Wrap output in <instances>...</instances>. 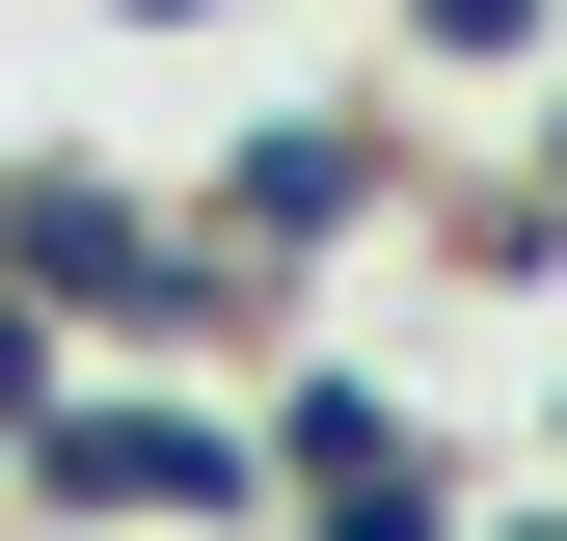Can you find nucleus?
<instances>
[{
	"instance_id": "f257e3e1",
	"label": "nucleus",
	"mask_w": 567,
	"mask_h": 541,
	"mask_svg": "<svg viewBox=\"0 0 567 541\" xmlns=\"http://www.w3.org/2000/svg\"><path fill=\"white\" fill-rule=\"evenodd\" d=\"M0 298H28L82 379H217V353L270 379V325H298L163 163H109V135H0Z\"/></svg>"
},
{
	"instance_id": "f03ea898",
	"label": "nucleus",
	"mask_w": 567,
	"mask_h": 541,
	"mask_svg": "<svg viewBox=\"0 0 567 541\" xmlns=\"http://www.w3.org/2000/svg\"><path fill=\"white\" fill-rule=\"evenodd\" d=\"M405 190H433V109H405V82H270V109H217L189 217L298 298V270H379V244H405Z\"/></svg>"
},
{
	"instance_id": "7ed1b4c3",
	"label": "nucleus",
	"mask_w": 567,
	"mask_h": 541,
	"mask_svg": "<svg viewBox=\"0 0 567 541\" xmlns=\"http://www.w3.org/2000/svg\"><path fill=\"white\" fill-rule=\"evenodd\" d=\"M244 433H270V541H486V460H460L379 353H270Z\"/></svg>"
},
{
	"instance_id": "20e7f679",
	"label": "nucleus",
	"mask_w": 567,
	"mask_h": 541,
	"mask_svg": "<svg viewBox=\"0 0 567 541\" xmlns=\"http://www.w3.org/2000/svg\"><path fill=\"white\" fill-rule=\"evenodd\" d=\"M379 28H405V82H567V0H379Z\"/></svg>"
},
{
	"instance_id": "39448f33",
	"label": "nucleus",
	"mask_w": 567,
	"mask_h": 541,
	"mask_svg": "<svg viewBox=\"0 0 567 541\" xmlns=\"http://www.w3.org/2000/svg\"><path fill=\"white\" fill-rule=\"evenodd\" d=\"M82 28H135V54H189V28H270V0H82Z\"/></svg>"
},
{
	"instance_id": "423d86ee",
	"label": "nucleus",
	"mask_w": 567,
	"mask_h": 541,
	"mask_svg": "<svg viewBox=\"0 0 567 541\" xmlns=\"http://www.w3.org/2000/svg\"><path fill=\"white\" fill-rule=\"evenodd\" d=\"M486 541H567V488H540V460H486Z\"/></svg>"
},
{
	"instance_id": "0eeeda50",
	"label": "nucleus",
	"mask_w": 567,
	"mask_h": 541,
	"mask_svg": "<svg viewBox=\"0 0 567 541\" xmlns=\"http://www.w3.org/2000/svg\"><path fill=\"white\" fill-rule=\"evenodd\" d=\"M514 190H540V217H567V82H540V109H514Z\"/></svg>"
},
{
	"instance_id": "6e6552de",
	"label": "nucleus",
	"mask_w": 567,
	"mask_h": 541,
	"mask_svg": "<svg viewBox=\"0 0 567 541\" xmlns=\"http://www.w3.org/2000/svg\"><path fill=\"white\" fill-rule=\"evenodd\" d=\"M514 460H540V488H567V379H540V433H514Z\"/></svg>"
}]
</instances>
